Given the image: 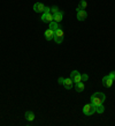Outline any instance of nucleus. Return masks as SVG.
Segmentation results:
<instances>
[{
  "mask_svg": "<svg viewBox=\"0 0 115 126\" xmlns=\"http://www.w3.org/2000/svg\"><path fill=\"white\" fill-rule=\"evenodd\" d=\"M105 99H106V96H105L104 93L97 92L91 96V104H93L94 107H98L100 104H104Z\"/></svg>",
  "mask_w": 115,
  "mask_h": 126,
  "instance_id": "f257e3e1",
  "label": "nucleus"
},
{
  "mask_svg": "<svg viewBox=\"0 0 115 126\" xmlns=\"http://www.w3.org/2000/svg\"><path fill=\"white\" fill-rule=\"evenodd\" d=\"M63 37H65V32H63V30H62L61 28L54 31V38L53 39L55 41L57 44H61V43L63 42Z\"/></svg>",
  "mask_w": 115,
  "mask_h": 126,
  "instance_id": "f03ea898",
  "label": "nucleus"
},
{
  "mask_svg": "<svg viewBox=\"0 0 115 126\" xmlns=\"http://www.w3.org/2000/svg\"><path fill=\"white\" fill-rule=\"evenodd\" d=\"M96 112V107L93 104H85L83 107V113L85 116H92Z\"/></svg>",
  "mask_w": 115,
  "mask_h": 126,
  "instance_id": "7ed1b4c3",
  "label": "nucleus"
},
{
  "mask_svg": "<svg viewBox=\"0 0 115 126\" xmlns=\"http://www.w3.org/2000/svg\"><path fill=\"white\" fill-rule=\"evenodd\" d=\"M82 74H80L78 71H73V72L70 73V78H71V80H73L74 83H77V82H80L82 81V77H80Z\"/></svg>",
  "mask_w": 115,
  "mask_h": 126,
  "instance_id": "20e7f679",
  "label": "nucleus"
},
{
  "mask_svg": "<svg viewBox=\"0 0 115 126\" xmlns=\"http://www.w3.org/2000/svg\"><path fill=\"white\" fill-rule=\"evenodd\" d=\"M42 21L45 23H51L53 22V14L52 13H43L42 15Z\"/></svg>",
  "mask_w": 115,
  "mask_h": 126,
  "instance_id": "39448f33",
  "label": "nucleus"
},
{
  "mask_svg": "<svg viewBox=\"0 0 115 126\" xmlns=\"http://www.w3.org/2000/svg\"><path fill=\"white\" fill-rule=\"evenodd\" d=\"M76 12H77V20L78 21H84L88 17V13L84 9H76Z\"/></svg>",
  "mask_w": 115,
  "mask_h": 126,
  "instance_id": "423d86ee",
  "label": "nucleus"
},
{
  "mask_svg": "<svg viewBox=\"0 0 115 126\" xmlns=\"http://www.w3.org/2000/svg\"><path fill=\"white\" fill-rule=\"evenodd\" d=\"M113 82H114V80L111 79L108 75H106V77L103 78V83H104V86H105L106 88H111L112 86H113Z\"/></svg>",
  "mask_w": 115,
  "mask_h": 126,
  "instance_id": "0eeeda50",
  "label": "nucleus"
},
{
  "mask_svg": "<svg viewBox=\"0 0 115 126\" xmlns=\"http://www.w3.org/2000/svg\"><path fill=\"white\" fill-rule=\"evenodd\" d=\"M44 8H45V6L42 2H36L34 5V11L36 13H44Z\"/></svg>",
  "mask_w": 115,
  "mask_h": 126,
  "instance_id": "6e6552de",
  "label": "nucleus"
},
{
  "mask_svg": "<svg viewBox=\"0 0 115 126\" xmlns=\"http://www.w3.org/2000/svg\"><path fill=\"white\" fill-rule=\"evenodd\" d=\"M45 39L46 41H51V39L54 38V30H52V29H47V30L45 31Z\"/></svg>",
  "mask_w": 115,
  "mask_h": 126,
  "instance_id": "1a4fd4ad",
  "label": "nucleus"
},
{
  "mask_svg": "<svg viewBox=\"0 0 115 126\" xmlns=\"http://www.w3.org/2000/svg\"><path fill=\"white\" fill-rule=\"evenodd\" d=\"M73 84H74V82H73V80H71V78H67V79H65V81H63V86H65V88L68 89V90L73 88Z\"/></svg>",
  "mask_w": 115,
  "mask_h": 126,
  "instance_id": "9d476101",
  "label": "nucleus"
},
{
  "mask_svg": "<svg viewBox=\"0 0 115 126\" xmlns=\"http://www.w3.org/2000/svg\"><path fill=\"white\" fill-rule=\"evenodd\" d=\"M53 20L55 21V22L60 23L63 20V12H58L57 14H54L53 15Z\"/></svg>",
  "mask_w": 115,
  "mask_h": 126,
  "instance_id": "9b49d317",
  "label": "nucleus"
},
{
  "mask_svg": "<svg viewBox=\"0 0 115 126\" xmlns=\"http://www.w3.org/2000/svg\"><path fill=\"white\" fill-rule=\"evenodd\" d=\"M24 117H25V119H27L28 122H34V113L32 111H27L24 113Z\"/></svg>",
  "mask_w": 115,
  "mask_h": 126,
  "instance_id": "f8f14e48",
  "label": "nucleus"
},
{
  "mask_svg": "<svg viewBox=\"0 0 115 126\" xmlns=\"http://www.w3.org/2000/svg\"><path fill=\"white\" fill-rule=\"evenodd\" d=\"M75 88H76V92L82 93L83 90H84V88H85V83L83 82V81H80V82H77L76 86H75Z\"/></svg>",
  "mask_w": 115,
  "mask_h": 126,
  "instance_id": "ddd939ff",
  "label": "nucleus"
},
{
  "mask_svg": "<svg viewBox=\"0 0 115 126\" xmlns=\"http://www.w3.org/2000/svg\"><path fill=\"white\" fill-rule=\"evenodd\" d=\"M50 28L52 29V30H58V29H60L61 28V26H60V23H58V22H55V21H53V22H51L50 23Z\"/></svg>",
  "mask_w": 115,
  "mask_h": 126,
  "instance_id": "4468645a",
  "label": "nucleus"
},
{
  "mask_svg": "<svg viewBox=\"0 0 115 126\" xmlns=\"http://www.w3.org/2000/svg\"><path fill=\"white\" fill-rule=\"evenodd\" d=\"M86 7H88V1H85V0H80V5H78L77 9H85Z\"/></svg>",
  "mask_w": 115,
  "mask_h": 126,
  "instance_id": "2eb2a0df",
  "label": "nucleus"
},
{
  "mask_svg": "<svg viewBox=\"0 0 115 126\" xmlns=\"http://www.w3.org/2000/svg\"><path fill=\"white\" fill-rule=\"evenodd\" d=\"M104 111H105V108H104V104H100L98 107H96V112L98 113H103Z\"/></svg>",
  "mask_w": 115,
  "mask_h": 126,
  "instance_id": "dca6fc26",
  "label": "nucleus"
},
{
  "mask_svg": "<svg viewBox=\"0 0 115 126\" xmlns=\"http://www.w3.org/2000/svg\"><path fill=\"white\" fill-rule=\"evenodd\" d=\"M58 12H60V11H59V8H58L57 6H54V7H52V8H51V13H52L53 15H54V14H57Z\"/></svg>",
  "mask_w": 115,
  "mask_h": 126,
  "instance_id": "f3484780",
  "label": "nucleus"
},
{
  "mask_svg": "<svg viewBox=\"0 0 115 126\" xmlns=\"http://www.w3.org/2000/svg\"><path fill=\"white\" fill-rule=\"evenodd\" d=\"M80 77H82V81H83V82H86V81L89 80V77H88V74H82Z\"/></svg>",
  "mask_w": 115,
  "mask_h": 126,
  "instance_id": "a211bd4d",
  "label": "nucleus"
},
{
  "mask_svg": "<svg viewBox=\"0 0 115 126\" xmlns=\"http://www.w3.org/2000/svg\"><path fill=\"white\" fill-rule=\"evenodd\" d=\"M108 77H109L111 79H113V80L115 81V71H113V72L109 73V74H108Z\"/></svg>",
  "mask_w": 115,
  "mask_h": 126,
  "instance_id": "6ab92c4d",
  "label": "nucleus"
},
{
  "mask_svg": "<svg viewBox=\"0 0 115 126\" xmlns=\"http://www.w3.org/2000/svg\"><path fill=\"white\" fill-rule=\"evenodd\" d=\"M44 13H51V8L47 7V6H45V8H44Z\"/></svg>",
  "mask_w": 115,
  "mask_h": 126,
  "instance_id": "aec40b11",
  "label": "nucleus"
},
{
  "mask_svg": "<svg viewBox=\"0 0 115 126\" xmlns=\"http://www.w3.org/2000/svg\"><path fill=\"white\" fill-rule=\"evenodd\" d=\"M63 81H65V78H59V79H58V82L60 84H63Z\"/></svg>",
  "mask_w": 115,
  "mask_h": 126,
  "instance_id": "412c9836",
  "label": "nucleus"
}]
</instances>
